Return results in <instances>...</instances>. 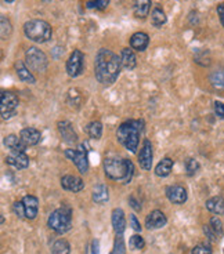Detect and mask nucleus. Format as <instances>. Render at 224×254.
Masks as SVG:
<instances>
[{"label": "nucleus", "mask_w": 224, "mask_h": 254, "mask_svg": "<svg viewBox=\"0 0 224 254\" xmlns=\"http://www.w3.org/2000/svg\"><path fill=\"white\" fill-rule=\"evenodd\" d=\"M121 58L108 49H100L94 63V75L98 82L104 86H111L116 82L121 73Z\"/></svg>", "instance_id": "obj_1"}, {"label": "nucleus", "mask_w": 224, "mask_h": 254, "mask_svg": "<svg viewBox=\"0 0 224 254\" xmlns=\"http://www.w3.org/2000/svg\"><path fill=\"white\" fill-rule=\"evenodd\" d=\"M104 173L112 181H121L123 184H128L135 174V166L129 159L111 156L104 159Z\"/></svg>", "instance_id": "obj_2"}, {"label": "nucleus", "mask_w": 224, "mask_h": 254, "mask_svg": "<svg viewBox=\"0 0 224 254\" xmlns=\"http://www.w3.org/2000/svg\"><path fill=\"white\" fill-rule=\"evenodd\" d=\"M143 128H144V122L143 121L130 119V121L123 122L121 126L118 127V131H116L118 141L128 151L136 152L139 142H140V135Z\"/></svg>", "instance_id": "obj_3"}, {"label": "nucleus", "mask_w": 224, "mask_h": 254, "mask_svg": "<svg viewBox=\"0 0 224 254\" xmlns=\"http://www.w3.org/2000/svg\"><path fill=\"white\" fill-rule=\"evenodd\" d=\"M24 33L29 40L36 43H46L52 39L53 29L43 19H29L24 24Z\"/></svg>", "instance_id": "obj_4"}, {"label": "nucleus", "mask_w": 224, "mask_h": 254, "mask_svg": "<svg viewBox=\"0 0 224 254\" xmlns=\"http://www.w3.org/2000/svg\"><path fill=\"white\" fill-rule=\"evenodd\" d=\"M47 225L58 235L68 232L72 227V211L70 207H60L54 210L49 217Z\"/></svg>", "instance_id": "obj_5"}, {"label": "nucleus", "mask_w": 224, "mask_h": 254, "mask_svg": "<svg viewBox=\"0 0 224 254\" xmlns=\"http://www.w3.org/2000/svg\"><path fill=\"white\" fill-rule=\"evenodd\" d=\"M25 64L32 72L42 73L47 69L49 61L45 53L39 50L38 47H29L25 53Z\"/></svg>", "instance_id": "obj_6"}, {"label": "nucleus", "mask_w": 224, "mask_h": 254, "mask_svg": "<svg viewBox=\"0 0 224 254\" xmlns=\"http://www.w3.org/2000/svg\"><path fill=\"white\" fill-rule=\"evenodd\" d=\"M18 97L11 93V91H1L0 95V111H1V118L7 121L13 118L17 108H18Z\"/></svg>", "instance_id": "obj_7"}, {"label": "nucleus", "mask_w": 224, "mask_h": 254, "mask_svg": "<svg viewBox=\"0 0 224 254\" xmlns=\"http://www.w3.org/2000/svg\"><path fill=\"white\" fill-rule=\"evenodd\" d=\"M82 145L79 149H65L64 155L68 159H71L75 165H76L79 173H87L89 170V159H87V152L83 149Z\"/></svg>", "instance_id": "obj_8"}, {"label": "nucleus", "mask_w": 224, "mask_h": 254, "mask_svg": "<svg viewBox=\"0 0 224 254\" xmlns=\"http://www.w3.org/2000/svg\"><path fill=\"white\" fill-rule=\"evenodd\" d=\"M84 69V56L80 50H74L67 61V73L71 77H77L82 75Z\"/></svg>", "instance_id": "obj_9"}, {"label": "nucleus", "mask_w": 224, "mask_h": 254, "mask_svg": "<svg viewBox=\"0 0 224 254\" xmlns=\"http://www.w3.org/2000/svg\"><path fill=\"white\" fill-rule=\"evenodd\" d=\"M152 158H154L152 144H151V141L146 138L144 142H143V146H141L140 153H139V163H140L141 169L149 172L151 167H152Z\"/></svg>", "instance_id": "obj_10"}, {"label": "nucleus", "mask_w": 224, "mask_h": 254, "mask_svg": "<svg viewBox=\"0 0 224 254\" xmlns=\"http://www.w3.org/2000/svg\"><path fill=\"white\" fill-rule=\"evenodd\" d=\"M57 128L60 134H61V137H63V141L67 142V144H76L77 142V134L76 131L74 130V126H72V123L68 121H63V122H58L57 123Z\"/></svg>", "instance_id": "obj_11"}, {"label": "nucleus", "mask_w": 224, "mask_h": 254, "mask_svg": "<svg viewBox=\"0 0 224 254\" xmlns=\"http://www.w3.org/2000/svg\"><path fill=\"white\" fill-rule=\"evenodd\" d=\"M167 199L174 204H183L187 202V190L181 185H170L166 188Z\"/></svg>", "instance_id": "obj_12"}, {"label": "nucleus", "mask_w": 224, "mask_h": 254, "mask_svg": "<svg viewBox=\"0 0 224 254\" xmlns=\"http://www.w3.org/2000/svg\"><path fill=\"white\" fill-rule=\"evenodd\" d=\"M22 206H24V213H25L26 220H35L38 216L39 200L38 197L33 195H26L21 199Z\"/></svg>", "instance_id": "obj_13"}, {"label": "nucleus", "mask_w": 224, "mask_h": 254, "mask_svg": "<svg viewBox=\"0 0 224 254\" xmlns=\"http://www.w3.org/2000/svg\"><path fill=\"white\" fill-rule=\"evenodd\" d=\"M61 187L65 190H70V192H80L84 188L83 180L76 176H72V174H67L64 177L61 178Z\"/></svg>", "instance_id": "obj_14"}, {"label": "nucleus", "mask_w": 224, "mask_h": 254, "mask_svg": "<svg viewBox=\"0 0 224 254\" xmlns=\"http://www.w3.org/2000/svg\"><path fill=\"white\" fill-rule=\"evenodd\" d=\"M167 222L166 216L160 211V210H154L151 211L146 218V227L148 229H159L165 227Z\"/></svg>", "instance_id": "obj_15"}, {"label": "nucleus", "mask_w": 224, "mask_h": 254, "mask_svg": "<svg viewBox=\"0 0 224 254\" xmlns=\"http://www.w3.org/2000/svg\"><path fill=\"white\" fill-rule=\"evenodd\" d=\"M6 163L18 170H24L29 166V158L25 152H11L6 156Z\"/></svg>", "instance_id": "obj_16"}, {"label": "nucleus", "mask_w": 224, "mask_h": 254, "mask_svg": "<svg viewBox=\"0 0 224 254\" xmlns=\"http://www.w3.org/2000/svg\"><path fill=\"white\" fill-rule=\"evenodd\" d=\"M19 137L28 146L38 145L39 142L42 141V133L39 131L38 128H33V127L22 128L21 133H19Z\"/></svg>", "instance_id": "obj_17"}, {"label": "nucleus", "mask_w": 224, "mask_h": 254, "mask_svg": "<svg viewBox=\"0 0 224 254\" xmlns=\"http://www.w3.org/2000/svg\"><path fill=\"white\" fill-rule=\"evenodd\" d=\"M14 68H15V72H17L21 82L28 83V84H35L36 83V77L33 76V73L26 66V64L24 61H17L14 64Z\"/></svg>", "instance_id": "obj_18"}, {"label": "nucleus", "mask_w": 224, "mask_h": 254, "mask_svg": "<svg viewBox=\"0 0 224 254\" xmlns=\"http://www.w3.org/2000/svg\"><path fill=\"white\" fill-rule=\"evenodd\" d=\"M149 45V36L144 32H136L130 38V46L136 51H144Z\"/></svg>", "instance_id": "obj_19"}, {"label": "nucleus", "mask_w": 224, "mask_h": 254, "mask_svg": "<svg viewBox=\"0 0 224 254\" xmlns=\"http://www.w3.org/2000/svg\"><path fill=\"white\" fill-rule=\"evenodd\" d=\"M112 227L116 235H122L126 229V218H125V213L122 209H114L112 210Z\"/></svg>", "instance_id": "obj_20"}, {"label": "nucleus", "mask_w": 224, "mask_h": 254, "mask_svg": "<svg viewBox=\"0 0 224 254\" xmlns=\"http://www.w3.org/2000/svg\"><path fill=\"white\" fill-rule=\"evenodd\" d=\"M4 145L11 149V152H25L26 151V144L24 141L21 140V137L15 135V134H10L4 138Z\"/></svg>", "instance_id": "obj_21"}, {"label": "nucleus", "mask_w": 224, "mask_h": 254, "mask_svg": "<svg viewBox=\"0 0 224 254\" xmlns=\"http://www.w3.org/2000/svg\"><path fill=\"white\" fill-rule=\"evenodd\" d=\"M151 6V0H133V13L136 18H147Z\"/></svg>", "instance_id": "obj_22"}, {"label": "nucleus", "mask_w": 224, "mask_h": 254, "mask_svg": "<svg viewBox=\"0 0 224 254\" xmlns=\"http://www.w3.org/2000/svg\"><path fill=\"white\" fill-rule=\"evenodd\" d=\"M121 63L122 68H125L126 70L135 69L137 65V60H136L133 49H123L121 51Z\"/></svg>", "instance_id": "obj_23"}, {"label": "nucleus", "mask_w": 224, "mask_h": 254, "mask_svg": "<svg viewBox=\"0 0 224 254\" xmlns=\"http://www.w3.org/2000/svg\"><path fill=\"white\" fill-rule=\"evenodd\" d=\"M206 209L209 210L213 214L222 216L224 214V197L222 196H213L206 200Z\"/></svg>", "instance_id": "obj_24"}, {"label": "nucleus", "mask_w": 224, "mask_h": 254, "mask_svg": "<svg viewBox=\"0 0 224 254\" xmlns=\"http://www.w3.org/2000/svg\"><path fill=\"white\" fill-rule=\"evenodd\" d=\"M91 197H93V200H94L97 204L107 203L109 199V190L108 188H107V185L98 184L97 187H94Z\"/></svg>", "instance_id": "obj_25"}, {"label": "nucleus", "mask_w": 224, "mask_h": 254, "mask_svg": "<svg viewBox=\"0 0 224 254\" xmlns=\"http://www.w3.org/2000/svg\"><path fill=\"white\" fill-rule=\"evenodd\" d=\"M173 160L170 158H163L160 160L159 163L156 165L155 167V174L158 176V177H167L170 173H172V169H173Z\"/></svg>", "instance_id": "obj_26"}, {"label": "nucleus", "mask_w": 224, "mask_h": 254, "mask_svg": "<svg viewBox=\"0 0 224 254\" xmlns=\"http://www.w3.org/2000/svg\"><path fill=\"white\" fill-rule=\"evenodd\" d=\"M166 14L163 13V10L159 6H155L151 11V24L155 28H159V26L165 25L166 24Z\"/></svg>", "instance_id": "obj_27"}, {"label": "nucleus", "mask_w": 224, "mask_h": 254, "mask_svg": "<svg viewBox=\"0 0 224 254\" xmlns=\"http://www.w3.org/2000/svg\"><path fill=\"white\" fill-rule=\"evenodd\" d=\"M209 82L216 89H224V66L215 69L209 75Z\"/></svg>", "instance_id": "obj_28"}, {"label": "nucleus", "mask_w": 224, "mask_h": 254, "mask_svg": "<svg viewBox=\"0 0 224 254\" xmlns=\"http://www.w3.org/2000/svg\"><path fill=\"white\" fill-rule=\"evenodd\" d=\"M86 131L90 135V138H94V140H100L101 135H103V125L101 122L94 121L87 125L86 127Z\"/></svg>", "instance_id": "obj_29"}, {"label": "nucleus", "mask_w": 224, "mask_h": 254, "mask_svg": "<svg viewBox=\"0 0 224 254\" xmlns=\"http://www.w3.org/2000/svg\"><path fill=\"white\" fill-rule=\"evenodd\" d=\"M71 246L65 239H58L53 243L52 254H70Z\"/></svg>", "instance_id": "obj_30"}, {"label": "nucleus", "mask_w": 224, "mask_h": 254, "mask_svg": "<svg viewBox=\"0 0 224 254\" xmlns=\"http://www.w3.org/2000/svg\"><path fill=\"white\" fill-rule=\"evenodd\" d=\"M0 22H1V39H3V40H7V39L11 36V32H13L11 22H10L8 18H6L4 15H1Z\"/></svg>", "instance_id": "obj_31"}, {"label": "nucleus", "mask_w": 224, "mask_h": 254, "mask_svg": "<svg viewBox=\"0 0 224 254\" xmlns=\"http://www.w3.org/2000/svg\"><path fill=\"white\" fill-rule=\"evenodd\" d=\"M209 227H211L212 231L216 234V236H218L219 239L223 236V222L220 221V218H218V217H212L211 221H209Z\"/></svg>", "instance_id": "obj_32"}, {"label": "nucleus", "mask_w": 224, "mask_h": 254, "mask_svg": "<svg viewBox=\"0 0 224 254\" xmlns=\"http://www.w3.org/2000/svg\"><path fill=\"white\" fill-rule=\"evenodd\" d=\"M109 4V0H86V7L87 8H94L103 11Z\"/></svg>", "instance_id": "obj_33"}, {"label": "nucleus", "mask_w": 224, "mask_h": 254, "mask_svg": "<svg viewBox=\"0 0 224 254\" xmlns=\"http://www.w3.org/2000/svg\"><path fill=\"white\" fill-rule=\"evenodd\" d=\"M144 246H146V242L141 235H133L129 241V248L132 250H141V249H144Z\"/></svg>", "instance_id": "obj_34"}, {"label": "nucleus", "mask_w": 224, "mask_h": 254, "mask_svg": "<svg viewBox=\"0 0 224 254\" xmlns=\"http://www.w3.org/2000/svg\"><path fill=\"white\" fill-rule=\"evenodd\" d=\"M199 167L201 166H199L198 160H195V159H188L186 162V170L188 176H194L199 170Z\"/></svg>", "instance_id": "obj_35"}, {"label": "nucleus", "mask_w": 224, "mask_h": 254, "mask_svg": "<svg viewBox=\"0 0 224 254\" xmlns=\"http://www.w3.org/2000/svg\"><path fill=\"white\" fill-rule=\"evenodd\" d=\"M191 254H212V248L206 243H199L192 249Z\"/></svg>", "instance_id": "obj_36"}, {"label": "nucleus", "mask_w": 224, "mask_h": 254, "mask_svg": "<svg viewBox=\"0 0 224 254\" xmlns=\"http://www.w3.org/2000/svg\"><path fill=\"white\" fill-rule=\"evenodd\" d=\"M125 243H123V238L122 235L116 236V241H115V248H114V252L112 254H125Z\"/></svg>", "instance_id": "obj_37"}, {"label": "nucleus", "mask_w": 224, "mask_h": 254, "mask_svg": "<svg viewBox=\"0 0 224 254\" xmlns=\"http://www.w3.org/2000/svg\"><path fill=\"white\" fill-rule=\"evenodd\" d=\"M13 211L19 217V218H25V213H24V206H22V202H15L13 204Z\"/></svg>", "instance_id": "obj_38"}, {"label": "nucleus", "mask_w": 224, "mask_h": 254, "mask_svg": "<svg viewBox=\"0 0 224 254\" xmlns=\"http://www.w3.org/2000/svg\"><path fill=\"white\" fill-rule=\"evenodd\" d=\"M215 114L218 115L220 119H224V102H215Z\"/></svg>", "instance_id": "obj_39"}, {"label": "nucleus", "mask_w": 224, "mask_h": 254, "mask_svg": "<svg viewBox=\"0 0 224 254\" xmlns=\"http://www.w3.org/2000/svg\"><path fill=\"white\" fill-rule=\"evenodd\" d=\"M204 232H205V235L211 239L212 242H218L219 241V238L216 236V234L212 231V228L209 227V225H204Z\"/></svg>", "instance_id": "obj_40"}, {"label": "nucleus", "mask_w": 224, "mask_h": 254, "mask_svg": "<svg viewBox=\"0 0 224 254\" xmlns=\"http://www.w3.org/2000/svg\"><path fill=\"white\" fill-rule=\"evenodd\" d=\"M130 225H132V228L135 229V231H137V232H140L141 231L140 222L137 221V217H136L135 214H132V216H130Z\"/></svg>", "instance_id": "obj_41"}, {"label": "nucleus", "mask_w": 224, "mask_h": 254, "mask_svg": "<svg viewBox=\"0 0 224 254\" xmlns=\"http://www.w3.org/2000/svg\"><path fill=\"white\" fill-rule=\"evenodd\" d=\"M218 14L219 17H220V21H222V24L224 26V3H220L218 6Z\"/></svg>", "instance_id": "obj_42"}, {"label": "nucleus", "mask_w": 224, "mask_h": 254, "mask_svg": "<svg viewBox=\"0 0 224 254\" xmlns=\"http://www.w3.org/2000/svg\"><path fill=\"white\" fill-rule=\"evenodd\" d=\"M129 202L132 203V207H133V209H135L136 211H140V210H141V206H140V204H139V203H137V202H136L135 197L130 196V199H129Z\"/></svg>", "instance_id": "obj_43"}, {"label": "nucleus", "mask_w": 224, "mask_h": 254, "mask_svg": "<svg viewBox=\"0 0 224 254\" xmlns=\"http://www.w3.org/2000/svg\"><path fill=\"white\" fill-rule=\"evenodd\" d=\"M4 1H6V3H13L14 0H4Z\"/></svg>", "instance_id": "obj_44"}, {"label": "nucleus", "mask_w": 224, "mask_h": 254, "mask_svg": "<svg viewBox=\"0 0 224 254\" xmlns=\"http://www.w3.org/2000/svg\"><path fill=\"white\" fill-rule=\"evenodd\" d=\"M45 1H50V0H45Z\"/></svg>", "instance_id": "obj_45"}]
</instances>
